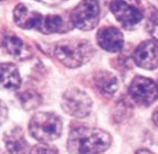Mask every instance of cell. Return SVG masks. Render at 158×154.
I'll return each mask as SVG.
<instances>
[{
	"instance_id": "cell-1",
	"label": "cell",
	"mask_w": 158,
	"mask_h": 154,
	"mask_svg": "<svg viewBox=\"0 0 158 154\" xmlns=\"http://www.w3.org/2000/svg\"><path fill=\"white\" fill-rule=\"evenodd\" d=\"M112 143L111 134L98 128L79 125L73 128L68 138V151L71 154H100Z\"/></svg>"
},
{
	"instance_id": "cell-2",
	"label": "cell",
	"mask_w": 158,
	"mask_h": 154,
	"mask_svg": "<svg viewBox=\"0 0 158 154\" xmlns=\"http://www.w3.org/2000/svg\"><path fill=\"white\" fill-rule=\"evenodd\" d=\"M13 19L17 26L27 30H38L44 34L64 33L70 29L60 16H42L39 12L30 10L23 3H20L13 10Z\"/></svg>"
},
{
	"instance_id": "cell-3",
	"label": "cell",
	"mask_w": 158,
	"mask_h": 154,
	"mask_svg": "<svg viewBox=\"0 0 158 154\" xmlns=\"http://www.w3.org/2000/svg\"><path fill=\"white\" fill-rule=\"evenodd\" d=\"M95 50L91 42L83 39L63 40L54 46V55L58 61L70 68L80 67L92 58Z\"/></svg>"
},
{
	"instance_id": "cell-4",
	"label": "cell",
	"mask_w": 158,
	"mask_h": 154,
	"mask_svg": "<svg viewBox=\"0 0 158 154\" xmlns=\"http://www.w3.org/2000/svg\"><path fill=\"white\" fill-rule=\"evenodd\" d=\"M29 133L40 142H52L62 133V120L56 113H38L29 122Z\"/></svg>"
},
{
	"instance_id": "cell-5",
	"label": "cell",
	"mask_w": 158,
	"mask_h": 154,
	"mask_svg": "<svg viewBox=\"0 0 158 154\" xmlns=\"http://www.w3.org/2000/svg\"><path fill=\"white\" fill-rule=\"evenodd\" d=\"M110 8L116 20L126 29L135 26L144 18L140 0H112Z\"/></svg>"
},
{
	"instance_id": "cell-6",
	"label": "cell",
	"mask_w": 158,
	"mask_h": 154,
	"mask_svg": "<svg viewBox=\"0 0 158 154\" xmlns=\"http://www.w3.org/2000/svg\"><path fill=\"white\" fill-rule=\"evenodd\" d=\"M71 23L82 31H90L100 20V5L98 0H82L72 10Z\"/></svg>"
},
{
	"instance_id": "cell-7",
	"label": "cell",
	"mask_w": 158,
	"mask_h": 154,
	"mask_svg": "<svg viewBox=\"0 0 158 154\" xmlns=\"http://www.w3.org/2000/svg\"><path fill=\"white\" fill-rule=\"evenodd\" d=\"M61 107L72 117L84 118L91 113L92 99L84 90L80 88H70L62 96Z\"/></svg>"
},
{
	"instance_id": "cell-8",
	"label": "cell",
	"mask_w": 158,
	"mask_h": 154,
	"mask_svg": "<svg viewBox=\"0 0 158 154\" xmlns=\"http://www.w3.org/2000/svg\"><path fill=\"white\" fill-rule=\"evenodd\" d=\"M128 94L134 102L139 106L147 107L158 98V85L153 79L136 76L128 87Z\"/></svg>"
},
{
	"instance_id": "cell-9",
	"label": "cell",
	"mask_w": 158,
	"mask_h": 154,
	"mask_svg": "<svg viewBox=\"0 0 158 154\" xmlns=\"http://www.w3.org/2000/svg\"><path fill=\"white\" fill-rule=\"evenodd\" d=\"M133 60L138 67L155 69L158 67V45L152 40L142 42L133 54Z\"/></svg>"
},
{
	"instance_id": "cell-10",
	"label": "cell",
	"mask_w": 158,
	"mask_h": 154,
	"mask_svg": "<svg viewBox=\"0 0 158 154\" xmlns=\"http://www.w3.org/2000/svg\"><path fill=\"white\" fill-rule=\"evenodd\" d=\"M96 40L98 45L107 52L117 53L123 50L124 46L123 33L114 26H105L98 30Z\"/></svg>"
},
{
	"instance_id": "cell-11",
	"label": "cell",
	"mask_w": 158,
	"mask_h": 154,
	"mask_svg": "<svg viewBox=\"0 0 158 154\" xmlns=\"http://www.w3.org/2000/svg\"><path fill=\"white\" fill-rule=\"evenodd\" d=\"M3 142L9 154H28L29 144L20 127H15L3 134Z\"/></svg>"
},
{
	"instance_id": "cell-12",
	"label": "cell",
	"mask_w": 158,
	"mask_h": 154,
	"mask_svg": "<svg viewBox=\"0 0 158 154\" xmlns=\"http://www.w3.org/2000/svg\"><path fill=\"white\" fill-rule=\"evenodd\" d=\"M2 46L6 52L18 61H23L30 58L32 51L27 43L15 34H7L2 40Z\"/></svg>"
},
{
	"instance_id": "cell-13",
	"label": "cell",
	"mask_w": 158,
	"mask_h": 154,
	"mask_svg": "<svg viewBox=\"0 0 158 154\" xmlns=\"http://www.w3.org/2000/svg\"><path fill=\"white\" fill-rule=\"evenodd\" d=\"M21 85V77L12 63L0 64V90H16Z\"/></svg>"
},
{
	"instance_id": "cell-14",
	"label": "cell",
	"mask_w": 158,
	"mask_h": 154,
	"mask_svg": "<svg viewBox=\"0 0 158 154\" xmlns=\"http://www.w3.org/2000/svg\"><path fill=\"white\" fill-rule=\"evenodd\" d=\"M94 83L98 92L106 97H112L118 89V81L112 73L102 71L94 77Z\"/></svg>"
},
{
	"instance_id": "cell-15",
	"label": "cell",
	"mask_w": 158,
	"mask_h": 154,
	"mask_svg": "<svg viewBox=\"0 0 158 154\" xmlns=\"http://www.w3.org/2000/svg\"><path fill=\"white\" fill-rule=\"evenodd\" d=\"M19 99L21 102L22 107L26 110H32L39 107V105L41 104V96L38 93L33 92V90H27V92H22L19 95Z\"/></svg>"
},
{
	"instance_id": "cell-16",
	"label": "cell",
	"mask_w": 158,
	"mask_h": 154,
	"mask_svg": "<svg viewBox=\"0 0 158 154\" xmlns=\"http://www.w3.org/2000/svg\"><path fill=\"white\" fill-rule=\"evenodd\" d=\"M146 29L148 33L156 41H158V11H153L149 13L147 22H146Z\"/></svg>"
},
{
	"instance_id": "cell-17",
	"label": "cell",
	"mask_w": 158,
	"mask_h": 154,
	"mask_svg": "<svg viewBox=\"0 0 158 154\" xmlns=\"http://www.w3.org/2000/svg\"><path fill=\"white\" fill-rule=\"evenodd\" d=\"M29 154H60V152L54 146L49 145V144H45V143H41L34 145L30 150Z\"/></svg>"
},
{
	"instance_id": "cell-18",
	"label": "cell",
	"mask_w": 158,
	"mask_h": 154,
	"mask_svg": "<svg viewBox=\"0 0 158 154\" xmlns=\"http://www.w3.org/2000/svg\"><path fill=\"white\" fill-rule=\"evenodd\" d=\"M7 118H8V109L5 106V104L0 100V127L6 122Z\"/></svg>"
},
{
	"instance_id": "cell-19",
	"label": "cell",
	"mask_w": 158,
	"mask_h": 154,
	"mask_svg": "<svg viewBox=\"0 0 158 154\" xmlns=\"http://www.w3.org/2000/svg\"><path fill=\"white\" fill-rule=\"evenodd\" d=\"M38 1L45 3V5H58V3L62 2V1H65V0H38Z\"/></svg>"
},
{
	"instance_id": "cell-20",
	"label": "cell",
	"mask_w": 158,
	"mask_h": 154,
	"mask_svg": "<svg viewBox=\"0 0 158 154\" xmlns=\"http://www.w3.org/2000/svg\"><path fill=\"white\" fill-rule=\"evenodd\" d=\"M153 121H154V123L158 127V108L154 111V113H153Z\"/></svg>"
},
{
	"instance_id": "cell-21",
	"label": "cell",
	"mask_w": 158,
	"mask_h": 154,
	"mask_svg": "<svg viewBox=\"0 0 158 154\" xmlns=\"http://www.w3.org/2000/svg\"><path fill=\"white\" fill-rule=\"evenodd\" d=\"M136 154H155V153H153V152L149 151V150L140 149V150H138V151L136 152Z\"/></svg>"
},
{
	"instance_id": "cell-22",
	"label": "cell",
	"mask_w": 158,
	"mask_h": 154,
	"mask_svg": "<svg viewBox=\"0 0 158 154\" xmlns=\"http://www.w3.org/2000/svg\"><path fill=\"white\" fill-rule=\"evenodd\" d=\"M0 154H3V153H2V151H1V150H0Z\"/></svg>"
}]
</instances>
